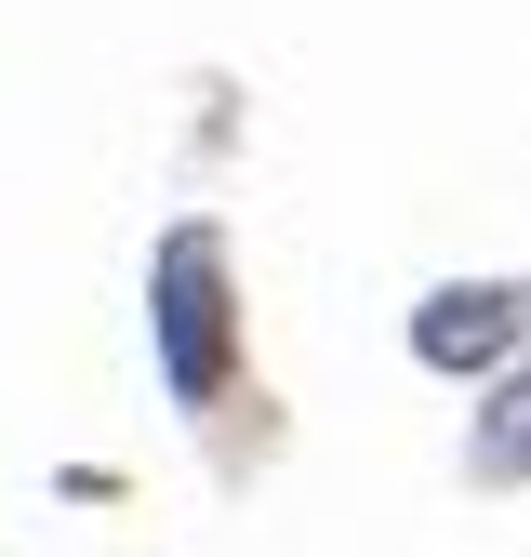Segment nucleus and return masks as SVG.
I'll return each mask as SVG.
<instances>
[{"label":"nucleus","instance_id":"1","mask_svg":"<svg viewBox=\"0 0 531 557\" xmlns=\"http://www.w3.org/2000/svg\"><path fill=\"white\" fill-rule=\"evenodd\" d=\"M147 319H160V385H173L186 411L226 398V252H213V226H173V239H160Z\"/></svg>","mask_w":531,"mask_h":557},{"label":"nucleus","instance_id":"2","mask_svg":"<svg viewBox=\"0 0 531 557\" xmlns=\"http://www.w3.org/2000/svg\"><path fill=\"white\" fill-rule=\"evenodd\" d=\"M518 332H531V278H452V293L412 306V359L425 372H492Z\"/></svg>","mask_w":531,"mask_h":557},{"label":"nucleus","instance_id":"3","mask_svg":"<svg viewBox=\"0 0 531 557\" xmlns=\"http://www.w3.org/2000/svg\"><path fill=\"white\" fill-rule=\"evenodd\" d=\"M465 465H479V478H531V372L505 385V411H492V425L465 438Z\"/></svg>","mask_w":531,"mask_h":557}]
</instances>
